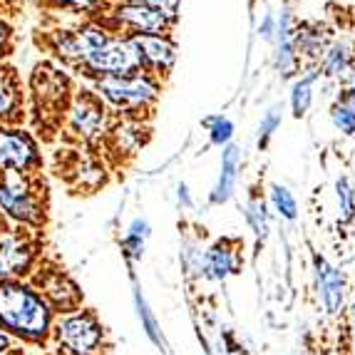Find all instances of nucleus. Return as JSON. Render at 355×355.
Listing matches in <instances>:
<instances>
[{
    "mask_svg": "<svg viewBox=\"0 0 355 355\" xmlns=\"http://www.w3.org/2000/svg\"><path fill=\"white\" fill-rule=\"evenodd\" d=\"M102 122H105V114H102V107L97 105L92 97H80L72 110V127L83 137H95L100 135Z\"/></svg>",
    "mask_w": 355,
    "mask_h": 355,
    "instance_id": "obj_14",
    "label": "nucleus"
},
{
    "mask_svg": "<svg viewBox=\"0 0 355 355\" xmlns=\"http://www.w3.org/2000/svg\"><path fill=\"white\" fill-rule=\"evenodd\" d=\"M102 95L119 107H144L157 97V85L142 75L107 77L100 83Z\"/></svg>",
    "mask_w": 355,
    "mask_h": 355,
    "instance_id": "obj_8",
    "label": "nucleus"
},
{
    "mask_svg": "<svg viewBox=\"0 0 355 355\" xmlns=\"http://www.w3.org/2000/svg\"><path fill=\"white\" fill-rule=\"evenodd\" d=\"M55 311L33 284L0 281V331L23 343H45L53 336Z\"/></svg>",
    "mask_w": 355,
    "mask_h": 355,
    "instance_id": "obj_1",
    "label": "nucleus"
},
{
    "mask_svg": "<svg viewBox=\"0 0 355 355\" xmlns=\"http://www.w3.org/2000/svg\"><path fill=\"white\" fill-rule=\"evenodd\" d=\"M132 301H135V311H137V318H139V323H142V331L147 333V338L152 340L157 348L166 350V338L164 333H162V326H159V318L154 315L152 306H149V301L144 298L142 288H139V284L135 281V286H132Z\"/></svg>",
    "mask_w": 355,
    "mask_h": 355,
    "instance_id": "obj_15",
    "label": "nucleus"
},
{
    "mask_svg": "<svg viewBox=\"0 0 355 355\" xmlns=\"http://www.w3.org/2000/svg\"><path fill=\"white\" fill-rule=\"evenodd\" d=\"M350 328H353V336H355V301L350 306Z\"/></svg>",
    "mask_w": 355,
    "mask_h": 355,
    "instance_id": "obj_34",
    "label": "nucleus"
},
{
    "mask_svg": "<svg viewBox=\"0 0 355 355\" xmlns=\"http://www.w3.org/2000/svg\"><path fill=\"white\" fill-rule=\"evenodd\" d=\"M207 127H209V135H211V144H219V147L229 144L231 135H234V125H231V119L216 114V117L207 119Z\"/></svg>",
    "mask_w": 355,
    "mask_h": 355,
    "instance_id": "obj_23",
    "label": "nucleus"
},
{
    "mask_svg": "<svg viewBox=\"0 0 355 355\" xmlns=\"http://www.w3.org/2000/svg\"><path fill=\"white\" fill-rule=\"evenodd\" d=\"M33 286L40 291L42 298L48 301V306L53 308L55 313L65 315L83 308V291L77 288V284L62 268H45V271L35 276Z\"/></svg>",
    "mask_w": 355,
    "mask_h": 355,
    "instance_id": "obj_6",
    "label": "nucleus"
},
{
    "mask_svg": "<svg viewBox=\"0 0 355 355\" xmlns=\"http://www.w3.org/2000/svg\"><path fill=\"white\" fill-rule=\"evenodd\" d=\"M177 199H179V204H182L184 209L194 207V202H191V194H189V187H187V184H179V187H177Z\"/></svg>",
    "mask_w": 355,
    "mask_h": 355,
    "instance_id": "obj_28",
    "label": "nucleus"
},
{
    "mask_svg": "<svg viewBox=\"0 0 355 355\" xmlns=\"http://www.w3.org/2000/svg\"><path fill=\"white\" fill-rule=\"evenodd\" d=\"M149 234H152V226H149L147 219H135L130 226H127V234L122 239V254L130 263H137L142 261L144 256V243H147Z\"/></svg>",
    "mask_w": 355,
    "mask_h": 355,
    "instance_id": "obj_16",
    "label": "nucleus"
},
{
    "mask_svg": "<svg viewBox=\"0 0 355 355\" xmlns=\"http://www.w3.org/2000/svg\"><path fill=\"white\" fill-rule=\"evenodd\" d=\"M315 75H318V72H311V75H306L303 80H298V83L293 85L291 105H293V114H296V117H303V114L308 112V107H311V85H313Z\"/></svg>",
    "mask_w": 355,
    "mask_h": 355,
    "instance_id": "obj_21",
    "label": "nucleus"
},
{
    "mask_svg": "<svg viewBox=\"0 0 355 355\" xmlns=\"http://www.w3.org/2000/svg\"><path fill=\"white\" fill-rule=\"evenodd\" d=\"M10 345H12V338L8 336V333L0 331V355H6L8 350H10Z\"/></svg>",
    "mask_w": 355,
    "mask_h": 355,
    "instance_id": "obj_30",
    "label": "nucleus"
},
{
    "mask_svg": "<svg viewBox=\"0 0 355 355\" xmlns=\"http://www.w3.org/2000/svg\"><path fill=\"white\" fill-rule=\"evenodd\" d=\"M142 62L157 67V70H169L174 62V45L159 35H139L132 40Z\"/></svg>",
    "mask_w": 355,
    "mask_h": 355,
    "instance_id": "obj_12",
    "label": "nucleus"
},
{
    "mask_svg": "<svg viewBox=\"0 0 355 355\" xmlns=\"http://www.w3.org/2000/svg\"><path fill=\"white\" fill-rule=\"evenodd\" d=\"M130 3H139V6L152 8V10L162 12L166 20L177 18V10H179V0H130Z\"/></svg>",
    "mask_w": 355,
    "mask_h": 355,
    "instance_id": "obj_27",
    "label": "nucleus"
},
{
    "mask_svg": "<svg viewBox=\"0 0 355 355\" xmlns=\"http://www.w3.org/2000/svg\"><path fill=\"white\" fill-rule=\"evenodd\" d=\"M85 62L97 72H107L112 77H130V72H135L142 65V58L132 45V40L127 42L107 37L102 45H97L85 55Z\"/></svg>",
    "mask_w": 355,
    "mask_h": 355,
    "instance_id": "obj_4",
    "label": "nucleus"
},
{
    "mask_svg": "<svg viewBox=\"0 0 355 355\" xmlns=\"http://www.w3.org/2000/svg\"><path fill=\"white\" fill-rule=\"evenodd\" d=\"M279 125H281V112H279V107H273V110L266 112V117L261 119V127H259V147L261 149L268 144V139H271V135L276 132Z\"/></svg>",
    "mask_w": 355,
    "mask_h": 355,
    "instance_id": "obj_25",
    "label": "nucleus"
},
{
    "mask_svg": "<svg viewBox=\"0 0 355 355\" xmlns=\"http://www.w3.org/2000/svg\"><path fill=\"white\" fill-rule=\"evenodd\" d=\"M62 3H67V6H75V8H89L92 3H97V0H62Z\"/></svg>",
    "mask_w": 355,
    "mask_h": 355,
    "instance_id": "obj_31",
    "label": "nucleus"
},
{
    "mask_svg": "<svg viewBox=\"0 0 355 355\" xmlns=\"http://www.w3.org/2000/svg\"><path fill=\"white\" fill-rule=\"evenodd\" d=\"M333 125L345 135H355V110L348 105H336L333 107Z\"/></svg>",
    "mask_w": 355,
    "mask_h": 355,
    "instance_id": "obj_26",
    "label": "nucleus"
},
{
    "mask_svg": "<svg viewBox=\"0 0 355 355\" xmlns=\"http://www.w3.org/2000/svg\"><path fill=\"white\" fill-rule=\"evenodd\" d=\"M6 40H8V28L3 23H0V48L6 45Z\"/></svg>",
    "mask_w": 355,
    "mask_h": 355,
    "instance_id": "obj_33",
    "label": "nucleus"
},
{
    "mask_svg": "<svg viewBox=\"0 0 355 355\" xmlns=\"http://www.w3.org/2000/svg\"><path fill=\"white\" fill-rule=\"evenodd\" d=\"M117 18L122 23H127L130 28L142 30V33H164L169 28V20L162 15V12L152 10L147 6H139V3H127L117 10Z\"/></svg>",
    "mask_w": 355,
    "mask_h": 355,
    "instance_id": "obj_13",
    "label": "nucleus"
},
{
    "mask_svg": "<svg viewBox=\"0 0 355 355\" xmlns=\"http://www.w3.org/2000/svg\"><path fill=\"white\" fill-rule=\"evenodd\" d=\"M336 194H338V207H340V219L353 221L355 216V189L348 177H340L336 182Z\"/></svg>",
    "mask_w": 355,
    "mask_h": 355,
    "instance_id": "obj_22",
    "label": "nucleus"
},
{
    "mask_svg": "<svg viewBox=\"0 0 355 355\" xmlns=\"http://www.w3.org/2000/svg\"><path fill=\"white\" fill-rule=\"evenodd\" d=\"M261 35L266 37V40H271V37H273V18H271V15H266V18H263V25H261Z\"/></svg>",
    "mask_w": 355,
    "mask_h": 355,
    "instance_id": "obj_29",
    "label": "nucleus"
},
{
    "mask_svg": "<svg viewBox=\"0 0 355 355\" xmlns=\"http://www.w3.org/2000/svg\"><path fill=\"white\" fill-rule=\"evenodd\" d=\"M350 92H355V72H353V77H350Z\"/></svg>",
    "mask_w": 355,
    "mask_h": 355,
    "instance_id": "obj_35",
    "label": "nucleus"
},
{
    "mask_svg": "<svg viewBox=\"0 0 355 355\" xmlns=\"http://www.w3.org/2000/svg\"><path fill=\"white\" fill-rule=\"evenodd\" d=\"M243 216H246V224H249L251 231H254V236L263 241V239L268 236V229H271L263 199H261V196H251L249 202H246V211H243Z\"/></svg>",
    "mask_w": 355,
    "mask_h": 355,
    "instance_id": "obj_17",
    "label": "nucleus"
},
{
    "mask_svg": "<svg viewBox=\"0 0 355 355\" xmlns=\"http://www.w3.org/2000/svg\"><path fill=\"white\" fill-rule=\"evenodd\" d=\"M0 211L25 226H40L45 221L40 191L28 174L6 172L0 179Z\"/></svg>",
    "mask_w": 355,
    "mask_h": 355,
    "instance_id": "obj_3",
    "label": "nucleus"
},
{
    "mask_svg": "<svg viewBox=\"0 0 355 355\" xmlns=\"http://www.w3.org/2000/svg\"><path fill=\"white\" fill-rule=\"evenodd\" d=\"M53 336L62 355H100L105 343V326L95 311L80 308L55 318Z\"/></svg>",
    "mask_w": 355,
    "mask_h": 355,
    "instance_id": "obj_2",
    "label": "nucleus"
},
{
    "mask_svg": "<svg viewBox=\"0 0 355 355\" xmlns=\"http://www.w3.org/2000/svg\"><path fill=\"white\" fill-rule=\"evenodd\" d=\"M343 105H348L350 110H355V92H350V89H348V95H345V102H343Z\"/></svg>",
    "mask_w": 355,
    "mask_h": 355,
    "instance_id": "obj_32",
    "label": "nucleus"
},
{
    "mask_svg": "<svg viewBox=\"0 0 355 355\" xmlns=\"http://www.w3.org/2000/svg\"><path fill=\"white\" fill-rule=\"evenodd\" d=\"M313 268H315V284H318V293L326 313L338 315L345 306V276L336 266H331L326 256L320 254L313 256Z\"/></svg>",
    "mask_w": 355,
    "mask_h": 355,
    "instance_id": "obj_9",
    "label": "nucleus"
},
{
    "mask_svg": "<svg viewBox=\"0 0 355 355\" xmlns=\"http://www.w3.org/2000/svg\"><path fill=\"white\" fill-rule=\"evenodd\" d=\"M353 353H355V336H353Z\"/></svg>",
    "mask_w": 355,
    "mask_h": 355,
    "instance_id": "obj_36",
    "label": "nucleus"
},
{
    "mask_svg": "<svg viewBox=\"0 0 355 355\" xmlns=\"http://www.w3.org/2000/svg\"><path fill=\"white\" fill-rule=\"evenodd\" d=\"M40 164L35 142L20 130L0 127V172L28 174Z\"/></svg>",
    "mask_w": 355,
    "mask_h": 355,
    "instance_id": "obj_7",
    "label": "nucleus"
},
{
    "mask_svg": "<svg viewBox=\"0 0 355 355\" xmlns=\"http://www.w3.org/2000/svg\"><path fill=\"white\" fill-rule=\"evenodd\" d=\"M37 259V246L28 234L6 231L0 234V281L23 279L33 273Z\"/></svg>",
    "mask_w": 355,
    "mask_h": 355,
    "instance_id": "obj_5",
    "label": "nucleus"
},
{
    "mask_svg": "<svg viewBox=\"0 0 355 355\" xmlns=\"http://www.w3.org/2000/svg\"><path fill=\"white\" fill-rule=\"evenodd\" d=\"M243 243L239 239H219L207 249V276L211 281H226L241 271Z\"/></svg>",
    "mask_w": 355,
    "mask_h": 355,
    "instance_id": "obj_10",
    "label": "nucleus"
},
{
    "mask_svg": "<svg viewBox=\"0 0 355 355\" xmlns=\"http://www.w3.org/2000/svg\"><path fill=\"white\" fill-rule=\"evenodd\" d=\"M18 107V87L10 70L0 67V117H10Z\"/></svg>",
    "mask_w": 355,
    "mask_h": 355,
    "instance_id": "obj_19",
    "label": "nucleus"
},
{
    "mask_svg": "<svg viewBox=\"0 0 355 355\" xmlns=\"http://www.w3.org/2000/svg\"><path fill=\"white\" fill-rule=\"evenodd\" d=\"M350 62V53L345 45H336V48L328 53L326 58V75H338V72H343Z\"/></svg>",
    "mask_w": 355,
    "mask_h": 355,
    "instance_id": "obj_24",
    "label": "nucleus"
},
{
    "mask_svg": "<svg viewBox=\"0 0 355 355\" xmlns=\"http://www.w3.org/2000/svg\"><path fill=\"white\" fill-rule=\"evenodd\" d=\"M271 204H273V209L279 211L281 219L296 221L298 204H296V199H293V194H291L286 187H281V184H271Z\"/></svg>",
    "mask_w": 355,
    "mask_h": 355,
    "instance_id": "obj_20",
    "label": "nucleus"
},
{
    "mask_svg": "<svg viewBox=\"0 0 355 355\" xmlns=\"http://www.w3.org/2000/svg\"><path fill=\"white\" fill-rule=\"evenodd\" d=\"M182 266L189 279H202V276H207V251L196 241H187L182 246Z\"/></svg>",
    "mask_w": 355,
    "mask_h": 355,
    "instance_id": "obj_18",
    "label": "nucleus"
},
{
    "mask_svg": "<svg viewBox=\"0 0 355 355\" xmlns=\"http://www.w3.org/2000/svg\"><path fill=\"white\" fill-rule=\"evenodd\" d=\"M239 162H241V154H239V149L236 147H226L224 157H221L219 179H216L211 194H209V202H211V204H226L231 196H234L236 179H239Z\"/></svg>",
    "mask_w": 355,
    "mask_h": 355,
    "instance_id": "obj_11",
    "label": "nucleus"
}]
</instances>
